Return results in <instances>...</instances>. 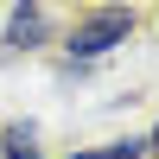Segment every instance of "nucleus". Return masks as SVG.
Listing matches in <instances>:
<instances>
[{"instance_id":"1","label":"nucleus","mask_w":159,"mask_h":159,"mask_svg":"<svg viewBox=\"0 0 159 159\" xmlns=\"http://www.w3.org/2000/svg\"><path fill=\"white\" fill-rule=\"evenodd\" d=\"M127 38H134V7H96V13H83V19L70 25L64 51H70V57H102V51L127 45Z\"/></svg>"},{"instance_id":"2","label":"nucleus","mask_w":159,"mask_h":159,"mask_svg":"<svg viewBox=\"0 0 159 159\" xmlns=\"http://www.w3.org/2000/svg\"><path fill=\"white\" fill-rule=\"evenodd\" d=\"M38 38H45L38 7H13V19H7V45H13V51H25V45H38Z\"/></svg>"},{"instance_id":"3","label":"nucleus","mask_w":159,"mask_h":159,"mask_svg":"<svg viewBox=\"0 0 159 159\" xmlns=\"http://www.w3.org/2000/svg\"><path fill=\"white\" fill-rule=\"evenodd\" d=\"M70 159H147V140H115L102 153H70Z\"/></svg>"},{"instance_id":"4","label":"nucleus","mask_w":159,"mask_h":159,"mask_svg":"<svg viewBox=\"0 0 159 159\" xmlns=\"http://www.w3.org/2000/svg\"><path fill=\"white\" fill-rule=\"evenodd\" d=\"M7 147H13V159H38L32 147H25V134H13V140H7Z\"/></svg>"},{"instance_id":"5","label":"nucleus","mask_w":159,"mask_h":159,"mask_svg":"<svg viewBox=\"0 0 159 159\" xmlns=\"http://www.w3.org/2000/svg\"><path fill=\"white\" fill-rule=\"evenodd\" d=\"M147 153H159V127H153V140H147Z\"/></svg>"}]
</instances>
